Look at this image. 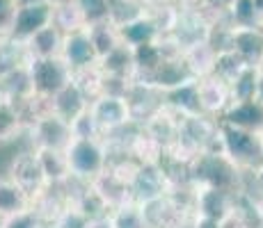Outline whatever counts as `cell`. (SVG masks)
Wrapping results in <instances>:
<instances>
[{"instance_id":"obj_2","label":"cell","mask_w":263,"mask_h":228,"mask_svg":"<svg viewBox=\"0 0 263 228\" xmlns=\"http://www.w3.org/2000/svg\"><path fill=\"white\" fill-rule=\"evenodd\" d=\"M220 139L224 155L234 162L238 169H252L256 171L263 164V135L250 133V130L236 128V126L222 123L220 121Z\"/></svg>"},{"instance_id":"obj_14","label":"cell","mask_w":263,"mask_h":228,"mask_svg":"<svg viewBox=\"0 0 263 228\" xmlns=\"http://www.w3.org/2000/svg\"><path fill=\"white\" fill-rule=\"evenodd\" d=\"M220 119H222V123H229V126H236V128L263 135V103L261 100L231 103L229 110H227Z\"/></svg>"},{"instance_id":"obj_6","label":"cell","mask_w":263,"mask_h":228,"mask_svg":"<svg viewBox=\"0 0 263 228\" xmlns=\"http://www.w3.org/2000/svg\"><path fill=\"white\" fill-rule=\"evenodd\" d=\"M7 176L12 178L16 185H21L25 192L30 194V199H39L44 192L48 190V180L44 176L42 162L37 158V151H21L18 155H14L12 164H9Z\"/></svg>"},{"instance_id":"obj_24","label":"cell","mask_w":263,"mask_h":228,"mask_svg":"<svg viewBox=\"0 0 263 228\" xmlns=\"http://www.w3.org/2000/svg\"><path fill=\"white\" fill-rule=\"evenodd\" d=\"M30 64V53L28 46L23 42H16L14 37L0 39V78L9 75L12 71L28 67Z\"/></svg>"},{"instance_id":"obj_23","label":"cell","mask_w":263,"mask_h":228,"mask_svg":"<svg viewBox=\"0 0 263 228\" xmlns=\"http://www.w3.org/2000/svg\"><path fill=\"white\" fill-rule=\"evenodd\" d=\"M87 32H89V39H92L94 48H96V55H99V62L103 57H108L115 48H119L121 44V34H119V28L115 25L112 21H103V23H94V25H87Z\"/></svg>"},{"instance_id":"obj_20","label":"cell","mask_w":263,"mask_h":228,"mask_svg":"<svg viewBox=\"0 0 263 228\" xmlns=\"http://www.w3.org/2000/svg\"><path fill=\"white\" fill-rule=\"evenodd\" d=\"M25 130L23 114L14 100L0 96V146L16 141V137Z\"/></svg>"},{"instance_id":"obj_28","label":"cell","mask_w":263,"mask_h":228,"mask_svg":"<svg viewBox=\"0 0 263 228\" xmlns=\"http://www.w3.org/2000/svg\"><path fill=\"white\" fill-rule=\"evenodd\" d=\"M234 25H263V16L259 12L256 0H234L229 5Z\"/></svg>"},{"instance_id":"obj_1","label":"cell","mask_w":263,"mask_h":228,"mask_svg":"<svg viewBox=\"0 0 263 228\" xmlns=\"http://www.w3.org/2000/svg\"><path fill=\"white\" fill-rule=\"evenodd\" d=\"M67 158L71 167V178L83 185H92L96 178H101L108 171L110 151L103 137H94V139L73 137L67 149Z\"/></svg>"},{"instance_id":"obj_27","label":"cell","mask_w":263,"mask_h":228,"mask_svg":"<svg viewBox=\"0 0 263 228\" xmlns=\"http://www.w3.org/2000/svg\"><path fill=\"white\" fill-rule=\"evenodd\" d=\"M245 69H247V64L242 62L234 50H224V53H217V62H215L213 75L222 78L227 85H231Z\"/></svg>"},{"instance_id":"obj_11","label":"cell","mask_w":263,"mask_h":228,"mask_svg":"<svg viewBox=\"0 0 263 228\" xmlns=\"http://www.w3.org/2000/svg\"><path fill=\"white\" fill-rule=\"evenodd\" d=\"M60 57L69 64V69L73 73L99 64V55H96V48H94L92 39H89L87 28L71 32V34H64V46H62V55Z\"/></svg>"},{"instance_id":"obj_9","label":"cell","mask_w":263,"mask_h":228,"mask_svg":"<svg viewBox=\"0 0 263 228\" xmlns=\"http://www.w3.org/2000/svg\"><path fill=\"white\" fill-rule=\"evenodd\" d=\"M231 50L247 67H263V25H231Z\"/></svg>"},{"instance_id":"obj_25","label":"cell","mask_w":263,"mask_h":228,"mask_svg":"<svg viewBox=\"0 0 263 228\" xmlns=\"http://www.w3.org/2000/svg\"><path fill=\"white\" fill-rule=\"evenodd\" d=\"M133 57H135V69H138L140 78H146L151 75L160 64L165 62L163 48H160L158 42L154 44H144V46H135L133 48Z\"/></svg>"},{"instance_id":"obj_32","label":"cell","mask_w":263,"mask_h":228,"mask_svg":"<svg viewBox=\"0 0 263 228\" xmlns=\"http://www.w3.org/2000/svg\"><path fill=\"white\" fill-rule=\"evenodd\" d=\"M73 128V137H85V139H94V137H103V133H101L99 123L94 121L92 112H85L83 116H78V119L71 123Z\"/></svg>"},{"instance_id":"obj_26","label":"cell","mask_w":263,"mask_h":228,"mask_svg":"<svg viewBox=\"0 0 263 228\" xmlns=\"http://www.w3.org/2000/svg\"><path fill=\"white\" fill-rule=\"evenodd\" d=\"M229 87H231V100H234V103L256 100V91H259V69L247 67Z\"/></svg>"},{"instance_id":"obj_21","label":"cell","mask_w":263,"mask_h":228,"mask_svg":"<svg viewBox=\"0 0 263 228\" xmlns=\"http://www.w3.org/2000/svg\"><path fill=\"white\" fill-rule=\"evenodd\" d=\"M119 34H121V42H124L126 46L135 48V46H144V44L158 42L160 28L156 25L154 18L140 16V18H135V21L121 25V28H119Z\"/></svg>"},{"instance_id":"obj_34","label":"cell","mask_w":263,"mask_h":228,"mask_svg":"<svg viewBox=\"0 0 263 228\" xmlns=\"http://www.w3.org/2000/svg\"><path fill=\"white\" fill-rule=\"evenodd\" d=\"M195 228H222L220 221L209 219V217H197L195 215Z\"/></svg>"},{"instance_id":"obj_35","label":"cell","mask_w":263,"mask_h":228,"mask_svg":"<svg viewBox=\"0 0 263 228\" xmlns=\"http://www.w3.org/2000/svg\"><path fill=\"white\" fill-rule=\"evenodd\" d=\"M254 180H256V185H259V190L263 192V164L254 171Z\"/></svg>"},{"instance_id":"obj_30","label":"cell","mask_w":263,"mask_h":228,"mask_svg":"<svg viewBox=\"0 0 263 228\" xmlns=\"http://www.w3.org/2000/svg\"><path fill=\"white\" fill-rule=\"evenodd\" d=\"M76 5L80 7V12H83L87 25L110 21V14H112V0H76Z\"/></svg>"},{"instance_id":"obj_13","label":"cell","mask_w":263,"mask_h":228,"mask_svg":"<svg viewBox=\"0 0 263 228\" xmlns=\"http://www.w3.org/2000/svg\"><path fill=\"white\" fill-rule=\"evenodd\" d=\"M89 105H92V103H89V98L83 94V89H80L78 85L73 82V80L62 91H60L55 98L48 100L50 112H55L58 116H62V119L69 121V123H73L78 116H83L85 112H87Z\"/></svg>"},{"instance_id":"obj_33","label":"cell","mask_w":263,"mask_h":228,"mask_svg":"<svg viewBox=\"0 0 263 228\" xmlns=\"http://www.w3.org/2000/svg\"><path fill=\"white\" fill-rule=\"evenodd\" d=\"M18 12L16 0H0V32H9Z\"/></svg>"},{"instance_id":"obj_36","label":"cell","mask_w":263,"mask_h":228,"mask_svg":"<svg viewBox=\"0 0 263 228\" xmlns=\"http://www.w3.org/2000/svg\"><path fill=\"white\" fill-rule=\"evenodd\" d=\"M261 146H263V139H261Z\"/></svg>"},{"instance_id":"obj_22","label":"cell","mask_w":263,"mask_h":228,"mask_svg":"<svg viewBox=\"0 0 263 228\" xmlns=\"http://www.w3.org/2000/svg\"><path fill=\"white\" fill-rule=\"evenodd\" d=\"M101 71L105 75L112 78H124V80H133V73H138L135 69V57H133V48L126 44H121L119 48H115L108 57H103L99 62Z\"/></svg>"},{"instance_id":"obj_31","label":"cell","mask_w":263,"mask_h":228,"mask_svg":"<svg viewBox=\"0 0 263 228\" xmlns=\"http://www.w3.org/2000/svg\"><path fill=\"white\" fill-rule=\"evenodd\" d=\"M0 228H48V224L32 208V210H28V212H21V215H14V217L3 219L0 221Z\"/></svg>"},{"instance_id":"obj_3","label":"cell","mask_w":263,"mask_h":228,"mask_svg":"<svg viewBox=\"0 0 263 228\" xmlns=\"http://www.w3.org/2000/svg\"><path fill=\"white\" fill-rule=\"evenodd\" d=\"M30 80L32 91L37 98L50 100L60 94L73 80V71L62 57H46V59H30Z\"/></svg>"},{"instance_id":"obj_4","label":"cell","mask_w":263,"mask_h":228,"mask_svg":"<svg viewBox=\"0 0 263 228\" xmlns=\"http://www.w3.org/2000/svg\"><path fill=\"white\" fill-rule=\"evenodd\" d=\"M89 112H92L94 121L99 123L103 135L119 133L126 126L133 123V112H130V105L126 100V96H112V94L99 96L96 100H92Z\"/></svg>"},{"instance_id":"obj_7","label":"cell","mask_w":263,"mask_h":228,"mask_svg":"<svg viewBox=\"0 0 263 228\" xmlns=\"http://www.w3.org/2000/svg\"><path fill=\"white\" fill-rule=\"evenodd\" d=\"M55 16V7L44 0V3H32V5H23L18 7L16 16H14L12 30H9V37H14L16 42H30L37 32H42L44 28L53 25Z\"/></svg>"},{"instance_id":"obj_29","label":"cell","mask_w":263,"mask_h":228,"mask_svg":"<svg viewBox=\"0 0 263 228\" xmlns=\"http://www.w3.org/2000/svg\"><path fill=\"white\" fill-rule=\"evenodd\" d=\"M110 221H112V228H149L144 215H142V208L138 203H130V205L112 210Z\"/></svg>"},{"instance_id":"obj_16","label":"cell","mask_w":263,"mask_h":228,"mask_svg":"<svg viewBox=\"0 0 263 228\" xmlns=\"http://www.w3.org/2000/svg\"><path fill=\"white\" fill-rule=\"evenodd\" d=\"M34 151H37V158L42 162V169L48 185H67L71 180V167H69L67 151H58V149H34Z\"/></svg>"},{"instance_id":"obj_17","label":"cell","mask_w":263,"mask_h":228,"mask_svg":"<svg viewBox=\"0 0 263 228\" xmlns=\"http://www.w3.org/2000/svg\"><path fill=\"white\" fill-rule=\"evenodd\" d=\"M163 105L172 108L174 112L183 114V116H192V114H204L199 105V89H197V80L185 82L176 89H170L163 94Z\"/></svg>"},{"instance_id":"obj_18","label":"cell","mask_w":263,"mask_h":228,"mask_svg":"<svg viewBox=\"0 0 263 228\" xmlns=\"http://www.w3.org/2000/svg\"><path fill=\"white\" fill-rule=\"evenodd\" d=\"M28 46L30 59H46V57H60L62 55V46H64V34L60 32L55 25H48L42 32H37L30 42H25Z\"/></svg>"},{"instance_id":"obj_8","label":"cell","mask_w":263,"mask_h":228,"mask_svg":"<svg viewBox=\"0 0 263 228\" xmlns=\"http://www.w3.org/2000/svg\"><path fill=\"white\" fill-rule=\"evenodd\" d=\"M130 192H133V201L138 205H144L149 201L170 194L167 176L160 169L158 162H142L140 164L138 176H135L133 185H130Z\"/></svg>"},{"instance_id":"obj_15","label":"cell","mask_w":263,"mask_h":228,"mask_svg":"<svg viewBox=\"0 0 263 228\" xmlns=\"http://www.w3.org/2000/svg\"><path fill=\"white\" fill-rule=\"evenodd\" d=\"M32 205L34 201L21 185H16L9 176H0V221L32 210Z\"/></svg>"},{"instance_id":"obj_12","label":"cell","mask_w":263,"mask_h":228,"mask_svg":"<svg viewBox=\"0 0 263 228\" xmlns=\"http://www.w3.org/2000/svg\"><path fill=\"white\" fill-rule=\"evenodd\" d=\"M197 89H199V105L201 112L206 116H222L229 110L231 100V87L217 75H206V78L197 80Z\"/></svg>"},{"instance_id":"obj_10","label":"cell","mask_w":263,"mask_h":228,"mask_svg":"<svg viewBox=\"0 0 263 228\" xmlns=\"http://www.w3.org/2000/svg\"><path fill=\"white\" fill-rule=\"evenodd\" d=\"M195 215L224 224L236 215V205L231 203V192L217 190V187H199L195 196Z\"/></svg>"},{"instance_id":"obj_5","label":"cell","mask_w":263,"mask_h":228,"mask_svg":"<svg viewBox=\"0 0 263 228\" xmlns=\"http://www.w3.org/2000/svg\"><path fill=\"white\" fill-rule=\"evenodd\" d=\"M32 135L34 149H58L67 151L69 144L73 141V128L69 121H64L62 116L46 110L28 130Z\"/></svg>"},{"instance_id":"obj_19","label":"cell","mask_w":263,"mask_h":228,"mask_svg":"<svg viewBox=\"0 0 263 228\" xmlns=\"http://www.w3.org/2000/svg\"><path fill=\"white\" fill-rule=\"evenodd\" d=\"M183 62L188 64L190 73L195 75L197 80L206 78V75H213V71H215L217 50L209 42L195 44V46H190V48L183 50Z\"/></svg>"}]
</instances>
